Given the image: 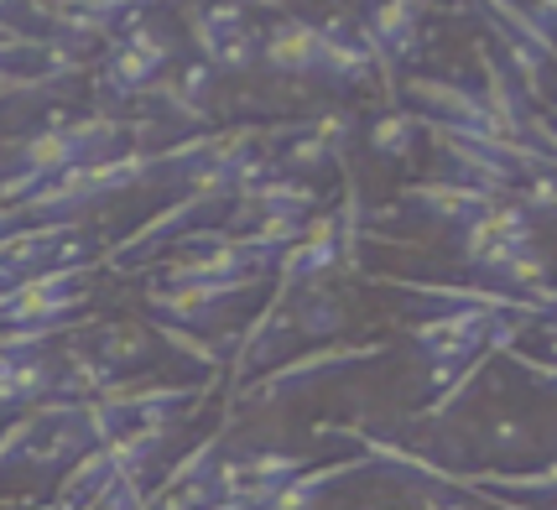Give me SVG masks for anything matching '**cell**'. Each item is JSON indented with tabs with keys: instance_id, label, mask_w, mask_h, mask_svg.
Wrapping results in <instances>:
<instances>
[{
	"instance_id": "30bf717a",
	"label": "cell",
	"mask_w": 557,
	"mask_h": 510,
	"mask_svg": "<svg viewBox=\"0 0 557 510\" xmlns=\"http://www.w3.org/2000/svg\"><path fill=\"white\" fill-rule=\"evenodd\" d=\"M485 453L490 459H532V427H527V422H510V416L490 422Z\"/></svg>"
},
{
	"instance_id": "4fadbf2b",
	"label": "cell",
	"mask_w": 557,
	"mask_h": 510,
	"mask_svg": "<svg viewBox=\"0 0 557 510\" xmlns=\"http://www.w3.org/2000/svg\"><path fill=\"white\" fill-rule=\"evenodd\" d=\"M302 469H308V463L297 459V453H256V459H245V480L282 489L292 474H302Z\"/></svg>"
},
{
	"instance_id": "5bb4252c",
	"label": "cell",
	"mask_w": 557,
	"mask_h": 510,
	"mask_svg": "<svg viewBox=\"0 0 557 510\" xmlns=\"http://www.w3.org/2000/svg\"><path fill=\"white\" fill-rule=\"evenodd\" d=\"M256 63H261V42H256L250 32H240V37H230V42L219 48L214 73H245V69H256Z\"/></svg>"
},
{
	"instance_id": "7c38bea8",
	"label": "cell",
	"mask_w": 557,
	"mask_h": 510,
	"mask_svg": "<svg viewBox=\"0 0 557 510\" xmlns=\"http://www.w3.org/2000/svg\"><path fill=\"white\" fill-rule=\"evenodd\" d=\"M157 323V339H168L172 349H183V360H194L198 370H219L224 364V354H219L209 339H198V334H188V328H172V323H162V318H151Z\"/></svg>"
},
{
	"instance_id": "ba28073f",
	"label": "cell",
	"mask_w": 557,
	"mask_h": 510,
	"mask_svg": "<svg viewBox=\"0 0 557 510\" xmlns=\"http://www.w3.org/2000/svg\"><path fill=\"white\" fill-rule=\"evenodd\" d=\"M104 370H115L121 375L125 364H141L151 354V334L136 328V323H115V328H99V349H89Z\"/></svg>"
},
{
	"instance_id": "6da1fadb",
	"label": "cell",
	"mask_w": 557,
	"mask_h": 510,
	"mask_svg": "<svg viewBox=\"0 0 557 510\" xmlns=\"http://www.w3.org/2000/svg\"><path fill=\"white\" fill-rule=\"evenodd\" d=\"M386 354H391V344H318V349L287 354L282 364L261 370L245 390H235L230 412H240V407H267V401H282V396H297V390L318 386V381H329V375H339V370L386 360Z\"/></svg>"
},
{
	"instance_id": "9c48e42d",
	"label": "cell",
	"mask_w": 557,
	"mask_h": 510,
	"mask_svg": "<svg viewBox=\"0 0 557 510\" xmlns=\"http://www.w3.org/2000/svg\"><path fill=\"white\" fill-rule=\"evenodd\" d=\"M412 141H417V115H407V110H386L370 125V146L381 157H412Z\"/></svg>"
},
{
	"instance_id": "5b68a950",
	"label": "cell",
	"mask_w": 557,
	"mask_h": 510,
	"mask_svg": "<svg viewBox=\"0 0 557 510\" xmlns=\"http://www.w3.org/2000/svg\"><path fill=\"white\" fill-rule=\"evenodd\" d=\"M318 37H323V78H334V84H370L375 69H370V58L360 52L355 42V22H344V16H329V22L318 26Z\"/></svg>"
},
{
	"instance_id": "277c9868",
	"label": "cell",
	"mask_w": 557,
	"mask_h": 510,
	"mask_svg": "<svg viewBox=\"0 0 557 510\" xmlns=\"http://www.w3.org/2000/svg\"><path fill=\"white\" fill-rule=\"evenodd\" d=\"M364 469H375V463L364 459V453L329 463V469H302V474H292L287 485L271 495L267 510H318V500H323L329 489L344 485V480H355V474H364Z\"/></svg>"
},
{
	"instance_id": "9a60e30c",
	"label": "cell",
	"mask_w": 557,
	"mask_h": 510,
	"mask_svg": "<svg viewBox=\"0 0 557 510\" xmlns=\"http://www.w3.org/2000/svg\"><path fill=\"white\" fill-rule=\"evenodd\" d=\"M422 510H474L463 495H437V489H428L422 495Z\"/></svg>"
},
{
	"instance_id": "8992f818",
	"label": "cell",
	"mask_w": 557,
	"mask_h": 510,
	"mask_svg": "<svg viewBox=\"0 0 557 510\" xmlns=\"http://www.w3.org/2000/svg\"><path fill=\"white\" fill-rule=\"evenodd\" d=\"M417 16H422V11H417V5H407V0H386V5H370V16H364L370 37L381 42V52H386L396 69L417 58V32H422V22H417Z\"/></svg>"
},
{
	"instance_id": "8fae6325",
	"label": "cell",
	"mask_w": 557,
	"mask_h": 510,
	"mask_svg": "<svg viewBox=\"0 0 557 510\" xmlns=\"http://www.w3.org/2000/svg\"><path fill=\"white\" fill-rule=\"evenodd\" d=\"M323 167H334V157H329V146L318 141L308 125H302V130L292 136V146L282 151V167H276V172H323Z\"/></svg>"
},
{
	"instance_id": "52a82bcc",
	"label": "cell",
	"mask_w": 557,
	"mask_h": 510,
	"mask_svg": "<svg viewBox=\"0 0 557 510\" xmlns=\"http://www.w3.org/2000/svg\"><path fill=\"white\" fill-rule=\"evenodd\" d=\"M292 323H297V334H302V339L334 344L344 334V302L329 287H308L302 291V308L292 313Z\"/></svg>"
},
{
	"instance_id": "3957f363",
	"label": "cell",
	"mask_w": 557,
	"mask_h": 510,
	"mask_svg": "<svg viewBox=\"0 0 557 510\" xmlns=\"http://www.w3.org/2000/svg\"><path fill=\"white\" fill-rule=\"evenodd\" d=\"M261 63H271L276 73H318L323 69V37H318V22H276L261 37Z\"/></svg>"
},
{
	"instance_id": "7a4b0ae2",
	"label": "cell",
	"mask_w": 557,
	"mask_h": 510,
	"mask_svg": "<svg viewBox=\"0 0 557 510\" xmlns=\"http://www.w3.org/2000/svg\"><path fill=\"white\" fill-rule=\"evenodd\" d=\"M401 203H412L433 224H448V229H463L474 219H485L500 198L485 194V188H469V183H417V188H401Z\"/></svg>"
}]
</instances>
